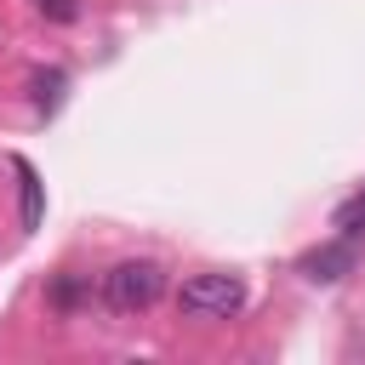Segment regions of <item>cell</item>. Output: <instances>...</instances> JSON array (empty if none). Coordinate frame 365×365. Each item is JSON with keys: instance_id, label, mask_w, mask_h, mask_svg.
Returning a JSON list of instances; mask_svg holds the SVG:
<instances>
[{"instance_id": "cell-3", "label": "cell", "mask_w": 365, "mask_h": 365, "mask_svg": "<svg viewBox=\"0 0 365 365\" xmlns=\"http://www.w3.org/2000/svg\"><path fill=\"white\" fill-rule=\"evenodd\" d=\"M354 268V245L342 240V245H319V251H308L302 257V274L308 279H319V285H331V279H342Z\"/></svg>"}, {"instance_id": "cell-7", "label": "cell", "mask_w": 365, "mask_h": 365, "mask_svg": "<svg viewBox=\"0 0 365 365\" xmlns=\"http://www.w3.org/2000/svg\"><path fill=\"white\" fill-rule=\"evenodd\" d=\"M34 6H40V11L51 17V23H74V11H80L74 0H34Z\"/></svg>"}, {"instance_id": "cell-4", "label": "cell", "mask_w": 365, "mask_h": 365, "mask_svg": "<svg viewBox=\"0 0 365 365\" xmlns=\"http://www.w3.org/2000/svg\"><path fill=\"white\" fill-rule=\"evenodd\" d=\"M29 86H34V108H46V114H51V108L63 103V86H68V74H63V68H40Z\"/></svg>"}, {"instance_id": "cell-5", "label": "cell", "mask_w": 365, "mask_h": 365, "mask_svg": "<svg viewBox=\"0 0 365 365\" xmlns=\"http://www.w3.org/2000/svg\"><path fill=\"white\" fill-rule=\"evenodd\" d=\"M336 228H342V240H359L365 234V194H354L348 205H336Z\"/></svg>"}, {"instance_id": "cell-2", "label": "cell", "mask_w": 365, "mask_h": 365, "mask_svg": "<svg viewBox=\"0 0 365 365\" xmlns=\"http://www.w3.org/2000/svg\"><path fill=\"white\" fill-rule=\"evenodd\" d=\"M177 302H182V314H194V319H228V314L245 308V285H240L234 274H194V279H182Z\"/></svg>"}, {"instance_id": "cell-1", "label": "cell", "mask_w": 365, "mask_h": 365, "mask_svg": "<svg viewBox=\"0 0 365 365\" xmlns=\"http://www.w3.org/2000/svg\"><path fill=\"white\" fill-rule=\"evenodd\" d=\"M160 291H165V268L148 262V257L114 262V268L103 274V302H108L114 314H143V308L160 302Z\"/></svg>"}, {"instance_id": "cell-6", "label": "cell", "mask_w": 365, "mask_h": 365, "mask_svg": "<svg viewBox=\"0 0 365 365\" xmlns=\"http://www.w3.org/2000/svg\"><path fill=\"white\" fill-rule=\"evenodd\" d=\"M17 177H23V228H34L40 222V182H34V171L17 160Z\"/></svg>"}]
</instances>
